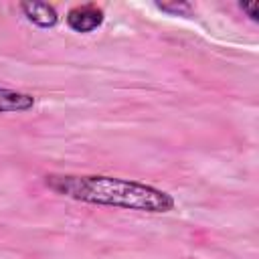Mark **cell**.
Wrapping results in <instances>:
<instances>
[{
	"mask_svg": "<svg viewBox=\"0 0 259 259\" xmlns=\"http://www.w3.org/2000/svg\"><path fill=\"white\" fill-rule=\"evenodd\" d=\"M45 186L69 200L109 206L121 210H136L148 214H166L176 208L170 192L130 178L105 174H47Z\"/></svg>",
	"mask_w": 259,
	"mask_h": 259,
	"instance_id": "6da1fadb",
	"label": "cell"
},
{
	"mask_svg": "<svg viewBox=\"0 0 259 259\" xmlns=\"http://www.w3.org/2000/svg\"><path fill=\"white\" fill-rule=\"evenodd\" d=\"M103 20H105V12L97 4H79V6H73L67 12V16H65L67 26L73 32H79V34H87V32L97 30L103 24Z\"/></svg>",
	"mask_w": 259,
	"mask_h": 259,
	"instance_id": "7a4b0ae2",
	"label": "cell"
},
{
	"mask_svg": "<svg viewBox=\"0 0 259 259\" xmlns=\"http://www.w3.org/2000/svg\"><path fill=\"white\" fill-rule=\"evenodd\" d=\"M18 8L24 14V18L38 28H53L59 24L61 18L57 8L49 2H20Z\"/></svg>",
	"mask_w": 259,
	"mask_h": 259,
	"instance_id": "3957f363",
	"label": "cell"
},
{
	"mask_svg": "<svg viewBox=\"0 0 259 259\" xmlns=\"http://www.w3.org/2000/svg\"><path fill=\"white\" fill-rule=\"evenodd\" d=\"M36 105L34 95L18 89L0 87V113H24Z\"/></svg>",
	"mask_w": 259,
	"mask_h": 259,
	"instance_id": "277c9868",
	"label": "cell"
},
{
	"mask_svg": "<svg viewBox=\"0 0 259 259\" xmlns=\"http://www.w3.org/2000/svg\"><path fill=\"white\" fill-rule=\"evenodd\" d=\"M160 10H164V12H176V14H180V12H190L192 10V6L190 4H186V2H180V4H156Z\"/></svg>",
	"mask_w": 259,
	"mask_h": 259,
	"instance_id": "5b68a950",
	"label": "cell"
},
{
	"mask_svg": "<svg viewBox=\"0 0 259 259\" xmlns=\"http://www.w3.org/2000/svg\"><path fill=\"white\" fill-rule=\"evenodd\" d=\"M239 8H241L243 12H247L251 20H255V22L259 20V4H257V2H251V4L241 2V4H239Z\"/></svg>",
	"mask_w": 259,
	"mask_h": 259,
	"instance_id": "8992f818",
	"label": "cell"
}]
</instances>
